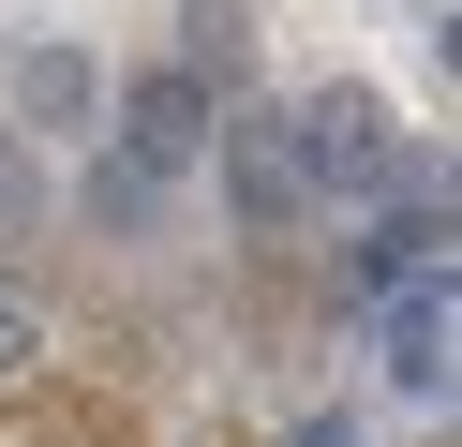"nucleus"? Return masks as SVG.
Masks as SVG:
<instances>
[{
    "label": "nucleus",
    "mask_w": 462,
    "mask_h": 447,
    "mask_svg": "<svg viewBox=\"0 0 462 447\" xmlns=\"http://www.w3.org/2000/svg\"><path fill=\"white\" fill-rule=\"evenodd\" d=\"M15 105H31V119H90V105H105L90 45H15Z\"/></svg>",
    "instance_id": "obj_5"
},
{
    "label": "nucleus",
    "mask_w": 462,
    "mask_h": 447,
    "mask_svg": "<svg viewBox=\"0 0 462 447\" xmlns=\"http://www.w3.org/2000/svg\"><path fill=\"white\" fill-rule=\"evenodd\" d=\"M299 447H358V417H299Z\"/></svg>",
    "instance_id": "obj_10"
},
{
    "label": "nucleus",
    "mask_w": 462,
    "mask_h": 447,
    "mask_svg": "<svg viewBox=\"0 0 462 447\" xmlns=\"http://www.w3.org/2000/svg\"><path fill=\"white\" fill-rule=\"evenodd\" d=\"M448 343H462V313H448V268H418V284H388V387H418V403H448Z\"/></svg>",
    "instance_id": "obj_4"
},
{
    "label": "nucleus",
    "mask_w": 462,
    "mask_h": 447,
    "mask_svg": "<svg viewBox=\"0 0 462 447\" xmlns=\"http://www.w3.org/2000/svg\"><path fill=\"white\" fill-rule=\"evenodd\" d=\"M75 209H90V224H120V238H134V224H150V209H164V179L134 164V149H105V164L75 179Z\"/></svg>",
    "instance_id": "obj_6"
},
{
    "label": "nucleus",
    "mask_w": 462,
    "mask_h": 447,
    "mask_svg": "<svg viewBox=\"0 0 462 447\" xmlns=\"http://www.w3.org/2000/svg\"><path fill=\"white\" fill-rule=\"evenodd\" d=\"M31 358H45V313H31L15 284H0V373H31Z\"/></svg>",
    "instance_id": "obj_8"
},
{
    "label": "nucleus",
    "mask_w": 462,
    "mask_h": 447,
    "mask_svg": "<svg viewBox=\"0 0 462 447\" xmlns=\"http://www.w3.org/2000/svg\"><path fill=\"white\" fill-rule=\"evenodd\" d=\"M209 119H224V89H209V75H180V60L120 89V149H134L150 179H194V149H209Z\"/></svg>",
    "instance_id": "obj_2"
},
{
    "label": "nucleus",
    "mask_w": 462,
    "mask_h": 447,
    "mask_svg": "<svg viewBox=\"0 0 462 447\" xmlns=\"http://www.w3.org/2000/svg\"><path fill=\"white\" fill-rule=\"evenodd\" d=\"M283 149H299V194H402V135L373 89H313V105H283Z\"/></svg>",
    "instance_id": "obj_1"
},
{
    "label": "nucleus",
    "mask_w": 462,
    "mask_h": 447,
    "mask_svg": "<svg viewBox=\"0 0 462 447\" xmlns=\"http://www.w3.org/2000/svg\"><path fill=\"white\" fill-rule=\"evenodd\" d=\"M45 209V179H31V149H0V224H31Z\"/></svg>",
    "instance_id": "obj_9"
},
{
    "label": "nucleus",
    "mask_w": 462,
    "mask_h": 447,
    "mask_svg": "<svg viewBox=\"0 0 462 447\" xmlns=\"http://www.w3.org/2000/svg\"><path fill=\"white\" fill-rule=\"evenodd\" d=\"M209 149H224V194H239V224L254 238H283V224H299V149H283V119H209Z\"/></svg>",
    "instance_id": "obj_3"
},
{
    "label": "nucleus",
    "mask_w": 462,
    "mask_h": 447,
    "mask_svg": "<svg viewBox=\"0 0 462 447\" xmlns=\"http://www.w3.org/2000/svg\"><path fill=\"white\" fill-rule=\"evenodd\" d=\"M239 60H254V30H239V0H194V15H180V75H239Z\"/></svg>",
    "instance_id": "obj_7"
}]
</instances>
